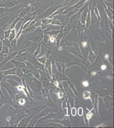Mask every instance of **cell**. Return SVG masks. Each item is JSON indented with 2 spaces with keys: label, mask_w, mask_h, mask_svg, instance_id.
Instances as JSON below:
<instances>
[{
  "label": "cell",
  "mask_w": 114,
  "mask_h": 128,
  "mask_svg": "<svg viewBox=\"0 0 114 128\" xmlns=\"http://www.w3.org/2000/svg\"><path fill=\"white\" fill-rule=\"evenodd\" d=\"M19 103L21 105H24L25 102V101L24 99H21L20 98L19 99V100L18 101Z\"/></svg>",
  "instance_id": "30bf717a"
},
{
  "label": "cell",
  "mask_w": 114,
  "mask_h": 128,
  "mask_svg": "<svg viewBox=\"0 0 114 128\" xmlns=\"http://www.w3.org/2000/svg\"><path fill=\"white\" fill-rule=\"evenodd\" d=\"M92 75H93V76H95V74H96V72H93L92 73Z\"/></svg>",
  "instance_id": "ac0fdd59"
},
{
  "label": "cell",
  "mask_w": 114,
  "mask_h": 128,
  "mask_svg": "<svg viewBox=\"0 0 114 128\" xmlns=\"http://www.w3.org/2000/svg\"><path fill=\"white\" fill-rule=\"evenodd\" d=\"M50 41H51V42H54V38L53 37H51V38H50Z\"/></svg>",
  "instance_id": "9a60e30c"
},
{
  "label": "cell",
  "mask_w": 114,
  "mask_h": 128,
  "mask_svg": "<svg viewBox=\"0 0 114 128\" xmlns=\"http://www.w3.org/2000/svg\"><path fill=\"white\" fill-rule=\"evenodd\" d=\"M71 115L73 116H75V115L76 114V109L75 108H72L71 110Z\"/></svg>",
  "instance_id": "52a82bcc"
},
{
  "label": "cell",
  "mask_w": 114,
  "mask_h": 128,
  "mask_svg": "<svg viewBox=\"0 0 114 128\" xmlns=\"http://www.w3.org/2000/svg\"><path fill=\"white\" fill-rule=\"evenodd\" d=\"M5 77V75H4L2 71H0V82H1L3 79Z\"/></svg>",
  "instance_id": "9c48e42d"
},
{
  "label": "cell",
  "mask_w": 114,
  "mask_h": 128,
  "mask_svg": "<svg viewBox=\"0 0 114 128\" xmlns=\"http://www.w3.org/2000/svg\"><path fill=\"white\" fill-rule=\"evenodd\" d=\"M82 44H83V45L84 47H85L87 45V43L86 42H83L82 43Z\"/></svg>",
  "instance_id": "e0dca14e"
},
{
  "label": "cell",
  "mask_w": 114,
  "mask_h": 128,
  "mask_svg": "<svg viewBox=\"0 0 114 128\" xmlns=\"http://www.w3.org/2000/svg\"><path fill=\"white\" fill-rule=\"evenodd\" d=\"M108 55H105V59H107V58H108Z\"/></svg>",
  "instance_id": "d6986e66"
},
{
  "label": "cell",
  "mask_w": 114,
  "mask_h": 128,
  "mask_svg": "<svg viewBox=\"0 0 114 128\" xmlns=\"http://www.w3.org/2000/svg\"><path fill=\"white\" fill-rule=\"evenodd\" d=\"M106 68V66H105V65H103L102 66H101V69L102 70H105V68Z\"/></svg>",
  "instance_id": "5bb4252c"
},
{
  "label": "cell",
  "mask_w": 114,
  "mask_h": 128,
  "mask_svg": "<svg viewBox=\"0 0 114 128\" xmlns=\"http://www.w3.org/2000/svg\"><path fill=\"white\" fill-rule=\"evenodd\" d=\"M6 80L11 86H14V87H18L19 86L18 85V82H16L15 80H12V79H6Z\"/></svg>",
  "instance_id": "5b68a950"
},
{
  "label": "cell",
  "mask_w": 114,
  "mask_h": 128,
  "mask_svg": "<svg viewBox=\"0 0 114 128\" xmlns=\"http://www.w3.org/2000/svg\"><path fill=\"white\" fill-rule=\"evenodd\" d=\"M58 97H59V98L60 99L62 98V94L61 93H59L58 94Z\"/></svg>",
  "instance_id": "2e32d148"
},
{
  "label": "cell",
  "mask_w": 114,
  "mask_h": 128,
  "mask_svg": "<svg viewBox=\"0 0 114 128\" xmlns=\"http://www.w3.org/2000/svg\"><path fill=\"white\" fill-rule=\"evenodd\" d=\"M54 84H55V85H56V86H58V82H56L54 83Z\"/></svg>",
  "instance_id": "ffe728a7"
},
{
  "label": "cell",
  "mask_w": 114,
  "mask_h": 128,
  "mask_svg": "<svg viewBox=\"0 0 114 128\" xmlns=\"http://www.w3.org/2000/svg\"><path fill=\"white\" fill-rule=\"evenodd\" d=\"M1 86L4 88L8 93L11 99L14 100L15 99V93L14 90L12 86L7 82H0Z\"/></svg>",
  "instance_id": "6da1fadb"
},
{
  "label": "cell",
  "mask_w": 114,
  "mask_h": 128,
  "mask_svg": "<svg viewBox=\"0 0 114 128\" xmlns=\"http://www.w3.org/2000/svg\"><path fill=\"white\" fill-rule=\"evenodd\" d=\"M4 75L5 76L7 75H16V69L15 68H12V69H9L8 70H6L4 71H2Z\"/></svg>",
  "instance_id": "277c9868"
},
{
  "label": "cell",
  "mask_w": 114,
  "mask_h": 128,
  "mask_svg": "<svg viewBox=\"0 0 114 128\" xmlns=\"http://www.w3.org/2000/svg\"><path fill=\"white\" fill-rule=\"evenodd\" d=\"M61 49V48H60V49Z\"/></svg>",
  "instance_id": "44dd1931"
},
{
  "label": "cell",
  "mask_w": 114,
  "mask_h": 128,
  "mask_svg": "<svg viewBox=\"0 0 114 128\" xmlns=\"http://www.w3.org/2000/svg\"><path fill=\"white\" fill-rule=\"evenodd\" d=\"M1 48V47H0V48Z\"/></svg>",
  "instance_id": "7402d4cb"
},
{
  "label": "cell",
  "mask_w": 114,
  "mask_h": 128,
  "mask_svg": "<svg viewBox=\"0 0 114 128\" xmlns=\"http://www.w3.org/2000/svg\"><path fill=\"white\" fill-rule=\"evenodd\" d=\"M12 100V99L10 98L8 99L4 96L3 97H1L0 99V108L2 107V106L5 105L7 103H9V102Z\"/></svg>",
  "instance_id": "3957f363"
},
{
  "label": "cell",
  "mask_w": 114,
  "mask_h": 128,
  "mask_svg": "<svg viewBox=\"0 0 114 128\" xmlns=\"http://www.w3.org/2000/svg\"><path fill=\"white\" fill-rule=\"evenodd\" d=\"M92 115H93V114H92V113H91L90 112L88 113V114H87V119H89L90 118L92 117Z\"/></svg>",
  "instance_id": "8fae6325"
},
{
  "label": "cell",
  "mask_w": 114,
  "mask_h": 128,
  "mask_svg": "<svg viewBox=\"0 0 114 128\" xmlns=\"http://www.w3.org/2000/svg\"><path fill=\"white\" fill-rule=\"evenodd\" d=\"M0 97L3 96V93L2 92L1 89V85H0Z\"/></svg>",
  "instance_id": "4fadbf2b"
},
{
  "label": "cell",
  "mask_w": 114,
  "mask_h": 128,
  "mask_svg": "<svg viewBox=\"0 0 114 128\" xmlns=\"http://www.w3.org/2000/svg\"><path fill=\"white\" fill-rule=\"evenodd\" d=\"M83 85L85 87H87L88 85V82L87 81H84L83 82Z\"/></svg>",
  "instance_id": "7c38bea8"
},
{
  "label": "cell",
  "mask_w": 114,
  "mask_h": 128,
  "mask_svg": "<svg viewBox=\"0 0 114 128\" xmlns=\"http://www.w3.org/2000/svg\"><path fill=\"white\" fill-rule=\"evenodd\" d=\"M16 54V53H10L7 54V56L3 59V60L0 63V68L4 66L8 61H10L15 56Z\"/></svg>",
  "instance_id": "7a4b0ae2"
},
{
  "label": "cell",
  "mask_w": 114,
  "mask_h": 128,
  "mask_svg": "<svg viewBox=\"0 0 114 128\" xmlns=\"http://www.w3.org/2000/svg\"><path fill=\"white\" fill-rule=\"evenodd\" d=\"M89 95H90V92L88 91H86L84 92L83 94V97L85 99H88L89 98Z\"/></svg>",
  "instance_id": "8992f818"
},
{
  "label": "cell",
  "mask_w": 114,
  "mask_h": 128,
  "mask_svg": "<svg viewBox=\"0 0 114 128\" xmlns=\"http://www.w3.org/2000/svg\"><path fill=\"white\" fill-rule=\"evenodd\" d=\"M78 115L80 116H81L83 114V109L82 108H79L78 110Z\"/></svg>",
  "instance_id": "ba28073f"
}]
</instances>
